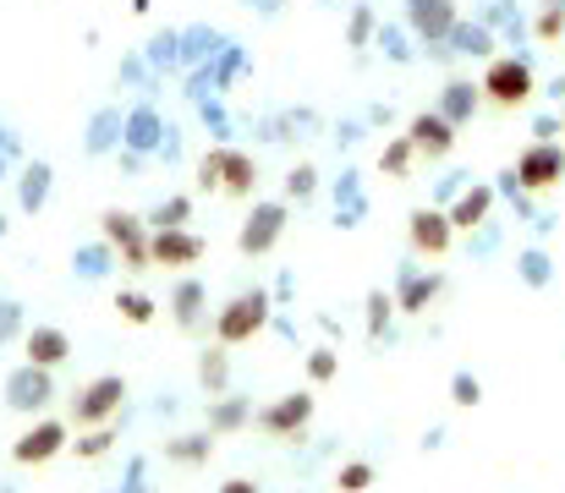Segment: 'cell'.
I'll return each mask as SVG.
<instances>
[{
  "label": "cell",
  "instance_id": "1",
  "mask_svg": "<svg viewBox=\"0 0 565 493\" xmlns=\"http://www.w3.org/2000/svg\"><path fill=\"white\" fill-rule=\"evenodd\" d=\"M269 319H275V297L264 286H247L225 308H214V340L220 345H247V340H258L269 329Z\"/></svg>",
  "mask_w": 565,
  "mask_h": 493
},
{
  "label": "cell",
  "instance_id": "2",
  "mask_svg": "<svg viewBox=\"0 0 565 493\" xmlns=\"http://www.w3.org/2000/svg\"><path fill=\"white\" fill-rule=\"evenodd\" d=\"M198 186L203 192H220V197H247L258 186V160L236 143H214L203 160H198Z\"/></svg>",
  "mask_w": 565,
  "mask_h": 493
},
{
  "label": "cell",
  "instance_id": "3",
  "mask_svg": "<svg viewBox=\"0 0 565 493\" xmlns=\"http://www.w3.org/2000/svg\"><path fill=\"white\" fill-rule=\"evenodd\" d=\"M99 242L116 247V264H121L127 275L154 269V264H149V219H143V214H132V208H105V214H99Z\"/></svg>",
  "mask_w": 565,
  "mask_h": 493
},
{
  "label": "cell",
  "instance_id": "4",
  "mask_svg": "<svg viewBox=\"0 0 565 493\" xmlns=\"http://www.w3.org/2000/svg\"><path fill=\"white\" fill-rule=\"evenodd\" d=\"M483 99L500 105V110H522L533 94H539V77L527 66V55H489V72H483Z\"/></svg>",
  "mask_w": 565,
  "mask_h": 493
},
{
  "label": "cell",
  "instance_id": "5",
  "mask_svg": "<svg viewBox=\"0 0 565 493\" xmlns=\"http://www.w3.org/2000/svg\"><path fill=\"white\" fill-rule=\"evenodd\" d=\"M286 225H291V203H286V197H264V203H253L247 219H242V231H236L242 258H269V253L280 247Z\"/></svg>",
  "mask_w": 565,
  "mask_h": 493
},
{
  "label": "cell",
  "instance_id": "6",
  "mask_svg": "<svg viewBox=\"0 0 565 493\" xmlns=\"http://www.w3.org/2000/svg\"><path fill=\"white\" fill-rule=\"evenodd\" d=\"M121 400H127V378H121V373H99V378H88V384L72 395L66 422H72V428H105V422L121 411Z\"/></svg>",
  "mask_w": 565,
  "mask_h": 493
},
{
  "label": "cell",
  "instance_id": "7",
  "mask_svg": "<svg viewBox=\"0 0 565 493\" xmlns=\"http://www.w3.org/2000/svg\"><path fill=\"white\" fill-rule=\"evenodd\" d=\"M308 422H313V395L308 389H291V395L269 400V406H253V428L264 439H302Z\"/></svg>",
  "mask_w": 565,
  "mask_h": 493
},
{
  "label": "cell",
  "instance_id": "8",
  "mask_svg": "<svg viewBox=\"0 0 565 493\" xmlns=\"http://www.w3.org/2000/svg\"><path fill=\"white\" fill-rule=\"evenodd\" d=\"M66 444H72V422H66V417H44V422H33V428L11 444V461H17V467H44V461H55Z\"/></svg>",
  "mask_w": 565,
  "mask_h": 493
},
{
  "label": "cell",
  "instance_id": "9",
  "mask_svg": "<svg viewBox=\"0 0 565 493\" xmlns=\"http://www.w3.org/2000/svg\"><path fill=\"white\" fill-rule=\"evenodd\" d=\"M401 22H406L412 39H423V44H445L450 28L461 22V11H456V0H401Z\"/></svg>",
  "mask_w": 565,
  "mask_h": 493
},
{
  "label": "cell",
  "instance_id": "10",
  "mask_svg": "<svg viewBox=\"0 0 565 493\" xmlns=\"http://www.w3.org/2000/svg\"><path fill=\"white\" fill-rule=\"evenodd\" d=\"M149 264L154 269H182L203 264V236L188 225H171V231H149Z\"/></svg>",
  "mask_w": 565,
  "mask_h": 493
},
{
  "label": "cell",
  "instance_id": "11",
  "mask_svg": "<svg viewBox=\"0 0 565 493\" xmlns=\"http://www.w3.org/2000/svg\"><path fill=\"white\" fill-rule=\"evenodd\" d=\"M516 181H522V192H550V186H561L565 181V149L561 143H527L522 149V160H516Z\"/></svg>",
  "mask_w": 565,
  "mask_h": 493
},
{
  "label": "cell",
  "instance_id": "12",
  "mask_svg": "<svg viewBox=\"0 0 565 493\" xmlns=\"http://www.w3.org/2000/svg\"><path fill=\"white\" fill-rule=\"evenodd\" d=\"M50 400H55V373H44L33 362H22V367L6 373V406L11 411H44Z\"/></svg>",
  "mask_w": 565,
  "mask_h": 493
},
{
  "label": "cell",
  "instance_id": "13",
  "mask_svg": "<svg viewBox=\"0 0 565 493\" xmlns=\"http://www.w3.org/2000/svg\"><path fill=\"white\" fill-rule=\"evenodd\" d=\"M171 132V121L160 116V105L154 99H143V105H127V127H121V149H132V154H149L154 160V149H160V138Z\"/></svg>",
  "mask_w": 565,
  "mask_h": 493
},
{
  "label": "cell",
  "instance_id": "14",
  "mask_svg": "<svg viewBox=\"0 0 565 493\" xmlns=\"http://www.w3.org/2000/svg\"><path fill=\"white\" fill-rule=\"evenodd\" d=\"M406 236H412V247H417L423 258H445L450 242H456V225H450L445 208H417V214L406 219Z\"/></svg>",
  "mask_w": 565,
  "mask_h": 493
},
{
  "label": "cell",
  "instance_id": "15",
  "mask_svg": "<svg viewBox=\"0 0 565 493\" xmlns=\"http://www.w3.org/2000/svg\"><path fill=\"white\" fill-rule=\"evenodd\" d=\"M406 138H412L417 160H445V154L456 149V127H450L439 110H417L412 127H406Z\"/></svg>",
  "mask_w": 565,
  "mask_h": 493
},
{
  "label": "cell",
  "instance_id": "16",
  "mask_svg": "<svg viewBox=\"0 0 565 493\" xmlns=\"http://www.w3.org/2000/svg\"><path fill=\"white\" fill-rule=\"evenodd\" d=\"M121 127H127V110H121V105H99V110L88 116V127H83V154H88V160L116 154V149H121Z\"/></svg>",
  "mask_w": 565,
  "mask_h": 493
},
{
  "label": "cell",
  "instance_id": "17",
  "mask_svg": "<svg viewBox=\"0 0 565 493\" xmlns=\"http://www.w3.org/2000/svg\"><path fill=\"white\" fill-rule=\"evenodd\" d=\"M445 291V280L439 275H428V269H417V264H401V275H395V313H423L434 297Z\"/></svg>",
  "mask_w": 565,
  "mask_h": 493
},
{
  "label": "cell",
  "instance_id": "18",
  "mask_svg": "<svg viewBox=\"0 0 565 493\" xmlns=\"http://www.w3.org/2000/svg\"><path fill=\"white\" fill-rule=\"evenodd\" d=\"M22 351H28V362L33 367H44V373H55L61 362H72V334L55 324H33L22 334Z\"/></svg>",
  "mask_w": 565,
  "mask_h": 493
},
{
  "label": "cell",
  "instance_id": "19",
  "mask_svg": "<svg viewBox=\"0 0 565 493\" xmlns=\"http://www.w3.org/2000/svg\"><path fill=\"white\" fill-rule=\"evenodd\" d=\"M203 313H209V286L198 280V275H182L177 286H171V319L182 334H198L203 329Z\"/></svg>",
  "mask_w": 565,
  "mask_h": 493
},
{
  "label": "cell",
  "instance_id": "20",
  "mask_svg": "<svg viewBox=\"0 0 565 493\" xmlns=\"http://www.w3.org/2000/svg\"><path fill=\"white\" fill-rule=\"evenodd\" d=\"M478 105H483V88H478V83H467V77H450V83L439 88V105H434V110L461 132V127L478 116Z\"/></svg>",
  "mask_w": 565,
  "mask_h": 493
},
{
  "label": "cell",
  "instance_id": "21",
  "mask_svg": "<svg viewBox=\"0 0 565 493\" xmlns=\"http://www.w3.org/2000/svg\"><path fill=\"white\" fill-rule=\"evenodd\" d=\"M363 219H369L363 170H341V175H335V231H358Z\"/></svg>",
  "mask_w": 565,
  "mask_h": 493
},
{
  "label": "cell",
  "instance_id": "22",
  "mask_svg": "<svg viewBox=\"0 0 565 493\" xmlns=\"http://www.w3.org/2000/svg\"><path fill=\"white\" fill-rule=\"evenodd\" d=\"M247 422H253V400H247V395H231V389H225V395H214V400H209V411H203V428H209L214 439L242 433Z\"/></svg>",
  "mask_w": 565,
  "mask_h": 493
},
{
  "label": "cell",
  "instance_id": "23",
  "mask_svg": "<svg viewBox=\"0 0 565 493\" xmlns=\"http://www.w3.org/2000/svg\"><path fill=\"white\" fill-rule=\"evenodd\" d=\"M50 186H55V164L22 160V170H17V208H22V214H39V208L50 203Z\"/></svg>",
  "mask_w": 565,
  "mask_h": 493
},
{
  "label": "cell",
  "instance_id": "24",
  "mask_svg": "<svg viewBox=\"0 0 565 493\" xmlns=\"http://www.w3.org/2000/svg\"><path fill=\"white\" fill-rule=\"evenodd\" d=\"M225 39H231V33H220L214 22H188V28H182V72L209 66V61L225 50Z\"/></svg>",
  "mask_w": 565,
  "mask_h": 493
},
{
  "label": "cell",
  "instance_id": "25",
  "mask_svg": "<svg viewBox=\"0 0 565 493\" xmlns=\"http://www.w3.org/2000/svg\"><path fill=\"white\" fill-rule=\"evenodd\" d=\"M247 72H253V55H247V44H236V39H225V50L209 61V83H214V94L242 88V83H247Z\"/></svg>",
  "mask_w": 565,
  "mask_h": 493
},
{
  "label": "cell",
  "instance_id": "26",
  "mask_svg": "<svg viewBox=\"0 0 565 493\" xmlns=\"http://www.w3.org/2000/svg\"><path fill=\"white\" fill-rule=\"evenodd\" d=\"M494 186H461V197L445 208L450 214V225L456 231H478V225H489V214H494Z\"/></svg>",
  "mask_w": 565,
  "mask_h": 493
},
{
  "label": "cell",
  "instance_id": "27",
  "mask_svg": "<svg viewBox=\"0 0 565 493\" xmlns=\"http://www.w3.org/2000/svg\"><path fill=\"white\" fill-rule=\"evenodd\" d=\"M72 275H77L83 286L110 280V275H116V247H110V242H83V247L72 253Z\"/></svg>",
  "mask_w": 565,
  "mask_h": 493
},
{
  "label": "cell",
  "instance_id": "28",
  "mask_svg": "<svg viewBox=\"0 0 565 493\" xmlns=\"http://www.w3.org/2000/svg\"><path fill=\"white\" fill-rule=\"evenodd\" d=\"M198 389H203L209 400L231 389V345H220V340H214V345H203V351H198Z\"/></svg>",
  "mask_w": 565,
  "mask_h": 493
},
{
  "label": "cell",
  "instance_id": "29",
  "mask_svg": "<svg viewBox=\"0 0 565 493\" xmlns=\"http://www.w3.org/2000/svg\"><path fill=\"white\" fill-rule=\"evenodd\" d=\"M143 61H149V72H160V77H182V28H160V33L143 44Z\"/></svg>",
  "mask_w": 565,
  "mask_h": 493
},
{
  "label": "cell",
  "instance_id": "30",
  "mask_svg": "<svg viewBox=\"0 0 565 493\" xmlns=\"http://www.w3.org/2000/svg\"><path fill=\"white\" fill-rule=\"evenodd\" d=\"M116 88H138L143 99H160V88H166V77H160V72H149V61H143V50H127V55L116 61Z\"/></svg>",
  "mask_w": 565,
  "mask_h": 493
},
{
  "label": "cell",
  "instance_id": "31",
  "mask_svg": "<svg viewBox=\"0 0 565 493\" xmlns=\"http://www.w3.org/2000/svg\"><path fill=\"white\" fill-rule=\"evenodd\" d=\"M160 456L171 461V467H203L209 456H214V433L203 428V433H171L166 444H160Z\"/></svg>",
  "mask_w": 565,
  "mask_h": 493
},
{
  "label": "cell",
  "instance_id": "32",
  "mask_svg": "<svg viewBox=\"0 0 565 493\" xmlns=\"http://www.w3.org/2000/svg\"><path fill=\"white\" fill-rule=\"evenodd\" d=\"M445 44H450V50H456V55H483V61H489V55H494V44H500V39H494V33H489V28H483V22H478V17H472V22H467V17H461V22H456V28H450V39H445Z\"/></svg>",
  "mask_w": 565,
  "mask_h": 493
},
{
  "label": "cell",
  "instance_id": "33",
  "mask_svg": "<svg viewBox=\"0 0 565 493\" xmlns=\"http://www.w3.org/2000/svg\"><path fill=\"white\" fill-rule=\"evenodd\" d=\"M192 110H198V121H203V132H209L214 143H231V138H236V116L225 110V94H203Z\"/></svg>",
  "mask_w": 565,
  "mask_h": 493
},
{
  "label": "cell",
  "instance_id": "34",
  "mask_svg": "<svg viewBox=\"0 0 565 493\" xmlns=\"http://www.w3.org/2000/svg\"><path fill=\"white\" fill-rule=\"evenodd\" d=\"M374 44H379V55H384V61H395V66H412V61H417V50H412V33H406V22H384V17H379Z\"/></svg>",
  "mask_w": 565,
  "mask_h": 493
},
{
  "label": "cell",
  "instance_id": "35",
  "mask_svg": "<svg viewBox=\"0 0 565 493\" xmlns=\"http://www.w3.org/2000/svg\"><path fill=\"white\" fill-rule=\"evenodd\" d=\"M478 22H483V28H489L494 39H511V44H516V39L527 33V22H522V11H516L511 0H494V6H489V11L478 17Z\"/></svg>",
  "mask_w": 565,
  "mask_h": 493
},
{
  "label": "cell",
  "instance_id": "36",
  "mask_svg": "<svg viewBox=\"0 0 565 493\" xmlns=\"http://www.w3.org/2000/svg\"><path fill=\"white\" fill-rule=\"evenodd\" d=\"M412 164H417V149H412V138H406V132H401V138H390V143L379 149V175H390V181L412 175Z\"/></svg>",
  "mask_w": 565,
  "mask_h": 493
},
{
  "label": "cell",
  "instance_id": "37",
  "mask_svg": "<svg viewBox=\"0 0 565 493\" xmlns=\"http://www.w3.org/2000/svg\"><path fill=\"white\" fill-rule=\"evenodd\" d=\"M374 28H379V11L369 6V0H358V6L347 11V44H352V50L363 55V50L374 44Z\"/></svg>",
  "mask_w": 565,
  "mask_h": 493
},
{
  "label": "cell",
  "instance_id": "38",
  "mask_svg": "<svg viewBox=\"0 0 565 493\" xmlns=\"http://www.w3.org/2000/svg\"><path fill=\"white\" fill-rule=\"evenodd\" d=\"M192 219V197L188 192H171L149 208V231H171V225H188Z\"/></svg>",
  "mask_w": 565,
  "mask_h": 493
},
{
  "label": "cell",
  "instance_id": "39",
  "mask_svg": "<svg viewBox=\"0 0 565 493\" xmlns=\"http://www.w3.org/2000/svg\"><path fill=\"white\" fill-rule=\"evenodd\" d=\"M116 313H121V319H127V324H154V319H160V302H154V297H149V291H116Z\"/></svg>",
  "mask_w": 565,
  "mask_h": 493
},
{
  "label": "cell",
  "instance_id": "40",
  "mask_svg": "<svg viewBox=\"0 0 565 493\" xmlns=\"http://www.w3.org/2000/svg\"><path fill=\"white\" fill-rule=\"evenodd\" d=\"M116 450V428L105 422V428H83V439H72V456L77 461H99V456H110Z\"/></svg>",
  "mask_w": 565,
  "mask_h": 493
},
{
  "label": "cell",
  "instance_id": "41",
  "mask_svg": "<svg viewBox=\"0 0 565 493\" xmlns=\"http://www.w3.org/2000/svg\"><path fill=\"white\" fill-rule=\"evenodd\" d=\"M22 160H28V143H22V132L0 121V181H11V175L22 170Z\"/></svg>",
  "mask_w": 565,
  "mask_h": 493
},
{
  "label": "cell",
  "instance_id": "42",
  "mask_svg": "<svg viewBox=\"0 0 565 493\" xmlns=\"http://www.w3.org/2000/svg\"><path fill=\"white\" fill-rule=\"evenodd\" d=\"M363 308H369V334L384 340L390 324H395V297H390V291H369V302H363Z\"/></svg>",
  "mask_w": 565,
  "mask_h": 493
},
{
  "label": "cell",
  "instance_id": "43",
  "mask_svg": "<svg viewBox=\"0 0 565 493\" xmlns=\"http://www.w3.org/2000/svg\"><path fill=\"white\" fill-rule=\"evenodd\" d=\"M319 192V170L313 164H291L286 170V203H308Z\"/></svg>",
  "mask_w": 565,
  "mask_h": 493
},
{
  "label": "cell",
  "instance_id": "44",
  "mask_svg": "<svg viewBox=\"0 0 565 493\" xmlns=\"http://www.w3.org/2000/svg\"><path fill=\"white\" fill-rule=\"evenodd\" d=\"M335 373H341V356H335V345H313V351H308V378H313V384H330Z\"/></svg>",
  "mask_w": 565,
  "mask_h": 493
},
{
  "label": "cell",
  "instance_id": "45",
  "mask_svg": "<svg viewBox=\"0 0 565 493\" xmlns=\"http://www.w3.org/2000/svg\"><path fill=\"white\" fill-rule=\"evenodd\" d=\"M335 489L341 493H369L374 489V467H369V461H347V467L335 472Z\"/></svg>",
  "mask_w": 565,
  "mask_h": 493
},
{
  "label": "cell",
  "instance_id": "46",
  "mask_svg": "<svg viewBox=\"0 0 565 493\" xmlns=\"http://www.w3.org/2000/svg\"><path fill=\"white\" fill-rule=\"evenodd\" d=\"M110 493H149V456H132V461H127V478Z\"/></svg>",
  "mask_w": 565,
  "mask_h": 493
},
{
  "label": "cell",
  "instance_id": "47",
  "mask_svg": "<svg viewBox=\"0 0 565 493\" xmlns=\"http://www.w3.org/2000/svg\"><path fill=\"white\" fill-rule=\"evenodd\" d=\"M11 340H22V302L0 297V345H11Z\"/></svg>",
  "mask_w": 565,
  "mask_h": 493
},
{
  "label": "cell",
  "instance_id": "48",
  "mask_svg": "<svg viewBox=\"0 0 565 493\" xmlns=\"http://www.w3.org/2000/svg\"><path fill=\"white\" fill-rule=\"evenodd\" d=\"M533 33L539 39H565V6H544L539 22H533Z\"/></svg>",
  "mask_w": 565,
  "mask_h": 493
},
{
  "label": "cell",
  "instance_id": "49",
  "mask_svg": "<svg viewBox=\"0 0 565 493\" xmlns=\"http://www.w3.org/2000/svg\"><path fill=\"white\" fill-rule=\"evenodd\" d=\"M522 280L527 286H550V258L533 247V253H522Z\"/></svg>",
  "mask_w": 565,
  "mask_h": 493
},
{
  "label": "cell",
  "instance_id": "50",
  "mask_svg": "<svg viewBox=\"0 0 565 493\" xmlns=\"http://www.w3.org/2000/svg\"><path fill=\"white\" fill-rule=\"evenodd\" d=\"M450 400H456V406H478V400H483L478 378H472V373H456V378H450Z\"/></svg>",
  "mask_w": 565,
  "mask_h": 493
},
{
  "label": "cell",
  "instance_id": "51",
  "mask_svg": "<svg viewBox=\"0 0 565 493\" xmlns=\"http://www.w3.org/2000/svg\"><path fill=\"white\" fill-rule=\"evenodd\" d=\"M182 94H188V105H198L203 94H214V83H209V66H198V72H182Z\"/></svg>",
  "mask_w": 565,
  "mask_h": 493
},
{
  "label": "cell",
  "instance_id": "52",
  "mask_svg": "<svg viewBox=\"0 0 565 493\" xmlns=\"http://www.w3.org/2000/svg\"><path fill=\"white\" fill-rule=\"evenodd\" d=\"M182 149H188V143H182V127H171V132L160 138V149H154V160H160V164H182Z\"/></svg>",
  "mask_w": 565,
  "mask_h": 493
},
{
  "label": "cell",
  "instance_id": "53",
  "mask_svg": "<svg viewBox=\"0 0 565 493\" xmlns=\"http://www.w3.org/2000/svg\"><path fill=\"white\" fill-rule=\"evenodd\" d=\"M363 132H369V121H335V132H330V138H335V149H358V143H363Z\"/></svg>",
  "mask_w": 565,
  "mask_h": 493
},
{
  "label": "cell",
  "instance_id": "54",
  "mask_svg": "<svg viewBox=\"0 0 565 493\" xmlns=\"http://www.w3.org/2000/svg\"><path fill=\"white\" fill-rule=\"evenodd\" d=\"M116 170H121L127 181H138V175L149 170V154H132V149H116Z\"/></svg>",
  "mask_w": 565,
  "mask_h": 493
},
{
  "label": "cell",
  "instance_id": "55",
  "mask_svg": "<svg viewBox=\"0 0 565 493\" xmlns=\"http://www.w3.org/2000/svg\"><path fill=\"white\" fill-rule=\"evenodd\" d=\"M269 297H275V308H291V297H297V280H291V269H280V275H275Z\"/></svg>",
  "mask_w": 565,
  "mask_h": 493
},
{
  "label": "cell",
  "instance_id": "56",
  "mask_svg": "<svg viewBox=\"0 0 565 493\" xmlns=\"http://www.w3.org/2000/svg\"><path fill=\"white\" fill-rule=\"evenodd\" d=\"M461 186H467V181H461V170H456V175H445V181L434 186V197H439V208H450V203L461 197Z\"/></svg>",
  "mask_w": 565,
  "mask_h": 493
},
{
  "label": "cell",
  "instance_id": "57",
  "mask_svg": "<svg viewBox=\"0 0 565 493\" xmlns=\"http://www.w3.org/2000/svg\"><path fill=\"white\" fill-rule=\"evenodd\" d=\"M555 132H561L555 116H539V121H533V138H539V143H555Z\"/></svg>",
  "mask_w": 565,
  "mask_h": 493
},
{
  "label": "cell",
  "instance_id": "58",
  "mask_svg": "<svg viewBox=\"0 0 565 493\" xmlns=\"http://www.w3.org/2000/svg\"><path fill=\"white\" fill-rule=\"evenodd\" d=\"M242 6H247L253 17H264V22H269V17H280V6H286V0H242Z\"/></svg>",
  "mask_w": 565,
  "mask_h": 493
},
{
  "label": "cell",
  "instance_id": "59",
  "mask_svg": "<svg viewBox=\"0 0 565 493\" xmlns=\"http://www.w3.org/2000/svg\"><path fill=\"white\" fill-rule=\"evenodd\" d=\"M214 493H264V489H258L253 478H225V483H220Z\"/></svg>",
  "mask_w": 565,
  "mask_h": 493
},
{
  "label": "cell",
  "instance_id": "60",
  "mask_svg": "<svg viewBox=\"0 0 565 493\" xmlns=\"http://www.w3.org/2000/svg\"><path fill=\"white\" fill-rule=\"evenodd\" d=\"M363 121H369V127H390V121H395V110H390V105H369V116H363Z\"/></svg>",
  "mask_w": 565,
  "mask_h": 493
},
{
  "label": "cell",
  "instance_id": "61",
  "mask_svg": "<svg viewBox=\"0 0 565 493\" xmlns=\"http://www.w3.org/2000/svg\"><path fill=\"white\" fill-rule=\"evenodd\" d=\"M6 225H11V219H6V214H0V242H6Z\"/></svg>",
  "mask_w": 565,
  "mask_h": 493
},
{
  "label": "cell",
  "instance_id": "62",
  "mask_svg": "<svg viewBox=\"0 0 565 493\" xmlns=\"http://www.w3.org/2000/svg\"><path fill=\"white\" fill-rule=\"evenodd\" d=\"M319 6H335V0H319Z\"/></svg>",
  "mask_w": 565,
  "mask_h": 493
},
{
  "label": "cell",
  "instance_id": "63",
  "mask_svg": "<svg viewBox=\"0 0 565 493\" xmlns=\"http://www.w3.org/2000/svg\"><path fill=\"white\" fill-rule=\"evenodd\" d=\"M561 127H565V116H561Z\"/></svg>",
  "mask_w": 565,
  "mask_h": 493
}]
</instances>
